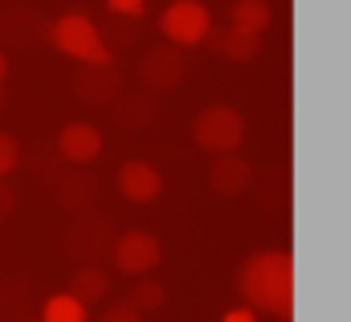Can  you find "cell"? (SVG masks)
<instances>
[{"label": "cell", "instance_id": "cell-1", "mask_svg": "<svg viewBox=\"0 0 351 322\" xmlns=\"http://www.w3.org/2000/svg\"><path fill=\"white\" fill-rule=\"evenodd\" d=\"M237 286H241L245 306L290 322V314H294V257L286 249H262V253H254L241 265Z\"/></svg>", "mask_w": 351, "mask_h": 322}, {"label": "cell", "instance_id": "cell-2", "mask_svg": "<svg viewBox=\"0 0 351 322\" xmlns=\"http://www.w3.org/2000/svg\"><path fill=\"white\" fill-rule=\"evenodd\" d=\"M49 41L58 45V53H66L70 62H78L86 70H114V49L106 45L102 29L86 12H62L49 29Z\"/></svg>", "mask_w": 351, "mask_h": 322}, {"label": "cell", "instance_id": "cell-3", "mask_svg": "<svg viewBox=\"0 0 351 322\" xmlns=\"http://www.w3.org/2000/svg\"><path fill=\"white\" fill-rule=\"evenodd\" d=\"M245 135H250L245 114L237 106H225V102H213V106H204L192 119V139L208 156H233V151H241Z\"/></svg>", "mask_w": 351, "mask_h": 322}, {"label": "cell", "instance_id": "cell-4", "mask_svg": "<svg viewBox=\"0 0 351 322\" xmlns=\"http://www.w3.org/2000/svg\"><path fill=\"white\" fill-rule=\"evenodd\" d=\"M160 33H164V41L176 45V49H196V45H204L208 41V33H213V12H208V4H200V0H172L164 12H160Z\"/></svg>", "mask_w": 351, "mask_h": 322}, {"label": "cell", "instance_id": "cell-5", "mask_svg": "<svg viewBox=\"0 0 351 322\" xmlns=\"http://www.w3.org/2000/svg\"><path fill=\"white\" fill-rule=\"evenodd\" d=\"M164 249H160V237L147 233V229H127L119 241H114V265L119 273L127 277H152V269L160 265Z\"/></svg>", "mask_w": 351, "mask_h": 322}, {"label": "cell", "instance_id": "cell-6", "mask_svg": "<svg viewBox=\"0 0 351 322\" xmlns=\"http://www.w3.org/2000/svg\"><path fill=\"white\" fill-rule=\"evenodd\" d=\"M114 184H119V196L131 200V204H152V200H160V192H164L160 167L147 163V160H127L119 167Z\"/></svg>", "mask_w": 351, "mask_h": 322}, {"label": "cell", "instance_id": "cell-7", "mask_svg": "<svg viewBox=\"0 0 351 322\" xmlns=\"http://www.w3.org/2000/svg\"><path fill=\"white\" fill-rule=\"evenodd\" d=\"M58 156L66 163H74V167H86L102 156V131L94 127V123H66L62 131H58Z\"/></svg>", "mask_w": 351, "mask_h": 322}, {"label": "cell", "instance_id": "cell-8", "mask_svg": "<svg viewBox=\"0 0 351 322\" xmlns=\"http://www.w3.org/2000/svg\"><path fill=\"white\" fill-rule=\"evenodd\" d=\"M254 184V163L241 160V151L233 156H213V167H208V188L217 196H241L250 192Z\"/></svg>", "mask_w": 351, "mask_h": 322}, {"label": "cell", "instance_id": "cell-9", "mask_svg": "<svg viewBox=\"0 0 351 322\" xmlns=\"http://www.w3.org/2000/svg\"><path fill=\"white\" fill-rule=\"evenodd\" d=\"M139 74H143V82H147L152 90H172V86H180V78H184V58L176 53V45H156V49L143 53Z\"/></svg>", "mask_w": 351, "mask_h": 322}, {"label": "cell", "instance_id": "cell-10", "mask_svg": "<svg viewBox=\"0 0 351 322\" xmlns=\"http://www.w3.org/2000/svg\"><path fill=\"white\" fill-rule=\"evenodd\" d=\"M269 21H274V12L265 0H233V8H229V29L250 33V37H262Z\"/></svg>", "mask_w": 351, "mask_h": 322}, {"label": "cell", "instance_id": "cell-11", "mask_svg": "<svg viewBox=\"0 0 351 322\" xmlns=\"http://www.w3.org/2000/svg\"><path fill=\"white\" fill-rule=\"evenodd\" d=\"M208 41H213V49L221 53V58H229V62H254L258 53H262V37H250V33H237V29H225V33H208Z\"/></svg>", "mask_w": 351, "mask_h": 322}, {"label": "cell", "instance_id": "cell-12", "mask_svg": "<svg viewBox=\"0 0 351 322\" xmlns=\"http://www.w3.org/2000/svg\"><path fill=\"white\" fill-rule=\"evenodd\" d=\"M70 294L78 298V302H102L106 294H110V277H106V269H98V265H82V269H74V277H70Z\"/></svg>", "mask_w": 351, "mask_h": 322}, {"label": "cell", "instance_id": "cell-13", "mask_svg": "<svg viewBox=\"0 0 351 322\" xmlns=\"http://www.w3.org/2000/svg\"><path fill=\"white\" fill-rule=\"evenodd\" d=\"M86 319H90V306L86 302H78L70 290L49 294L45 306H41V322H86Z\"/></svg>", "mask_w": 351, "mask_h": 322}, {"label": "cell", "instance_id": "cell-14", "mask_svg": "<svg viewBox=\"0 0 351 322\" xmlns=\"http://www.w3.org/2000/svg\"><path fill=\"white\" fill-rule=\"evenodd\" d=\"M164 298H168V290H164L160 282H152V277H135V290H131V298H127V302H135L143 314H152V310H160V306H164Z\"/></svg>", "mask_w": 351, "mask_h": 322}, {"label": "cell", "instance_id": "cell-15", "mask_svg": "<svg viewBox=\"0 0 351 322\" xmlns=\"http://www.w3.org/2000/svg\"><path fill=\"white\" fill-rule=\"evenodd\" d=\"M16 163H21V143L8 131H0V179H8L16 171Z\"/></svg>", "mask_w": 351, "mask_h": 322}, {"label": "cell", "instance_id": "cell-16", "mask_svg": "<svg viewBox=\"0 0 351 322\" xmlns=\"http://www.w3.org/2000/svg\"><path fill=\"white\" fill-rule=\"evenodd\" d=\"M98 322H143V310L135 302H114V306H106V314Z\"/></svg>", "mask_w": 351, "mask_h": 322}, {"label": "cell", "instance_id": "cell-17", "mask_svg": "<svg viewBox=\"0 0 351 322\" xmlns=\"http://www.w3.org/2000/svg\"><path fill=\"white\" fill-rule=\"evenodd\" d=\"M106 8H110L114 16H127V21H135V16H143L147 0H106Z\"/></svg>", "mask_w": 351, "mask_h": 322}, {"label": "cell", "instance_id": "cell-18", "mask_svg": "<svg viewBox=\"0 0 351 322\" xmlns=\"http://www.w3.org/2000/svg\"><path fill=\"white\" fill-rule=\"evenodd\" d=\"M221 322H258V310L254 306H233V310H225Z\"/></svg>", "mask_w": 351, "mask_h": 322}, {"label": "cell", "instance_id": "cell-19", "mask_svg": "<svg viewBox=\"0 0 351 322\" xmlns=\"http://www.w3.org/2000/svg\"><path fill=\"white\" fill-rule=\"evenodd\" d=\"M12 208H16V196H12V192L4 188V179H0V221L12 216Z\"/></svg>", "mask_w": 351, "mask_h": 322}, {"label": "cell", "instance_id": "cell-20", "mask_svg": "<svg viewBox=\"0 0 351 322\" xmlns=\"http://www.w3.org/2000/svg\"><path fill=\"white\" fill-rule=\"evenodd\" d=\"M4 82H8V58L0 53V86H4Z\"/></svg>", "mask_w": 351, "mask_h": 322}, {"label": "cell", "instance_id": "cell-21", "mask_svg": "<svg viewBox=\"0 0 351 322\" xmlns=\"http://www.w3.org/2000/svg\"><path fill=\"white\" fill-rule=\"evenodd\" d=\"M0 106H4V90H0Z\"/></svg>", "mask_w": 351, "mask_h": 322}, {"label": "cell", "instance_id": "cell-22", "mask_svg": "<svg viewBox=\"0 0 351 322\" xmlns=\"http://www.w3.org/2000/svg\"><path fill=\"white\" fill-rule=\"evenodd\" d=\"M29 322H41V319H29Z\"/></svg>", "mask_w": 351, "mask_h": 322}]
</instances>
